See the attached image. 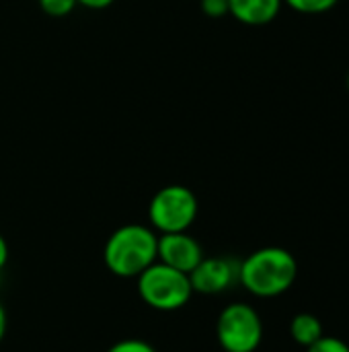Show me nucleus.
Returning <instances> with one entry per match:
<instances>
[{"label": "nucleus", "mask_w": 349, "mask_h": 352, "mask_svg": "<svg viewBox=\"0 0 349 352\" xmlns=\"http://www.w3.org/2000/svg\"><path fill=\"white\" fill-rule=\"evenodd\" d=\"M298 276L296 258L284 248H261L239 266L241 285L255 297L272 299L288 293Z\"/></svg>", "instance_id": "nucleus-1"}, {"label": "nucleus", "mask_w": 349, "mask_h": 352, "mask_svg": "<svg viewBox=\"0 0 349 352\" xmlns=\"http://www.w3.org/2000/svg\"><path fill=\"white\" fill-rule=\"evenodd\" d=\"M156 233L146 225H123L115 229L103 250L105 266L119 278H138L156 262Z\"/></svg>", "instance_id": "nucleus-2"}, {"label": "nucleus", "mask_w": 349, "mask_h": 352, "mask_svg": "<svg viewBox=\"0 0 349 352\" xmlns=\"http://www.w3.org/2000/svg\"><path fill=\"white\" fill-rule=\"evenodd\" d=\"M136 280L142 301L158 311H177L185 307L193 295L189 274L179 272L158 260L150 264Z\"/></svg>", "instance_id": "nucleus-3"}, {"label": "nucleus", "mask_w": 349, "mask_h": 352, "mask_svg": "<svg viewBox=\"0 0 349 352\" xmlns=\"http://www.w3.org/2000/svg\"><path fill=\"white\" fill-rule=\"evenodd\" d=\"M197 210L200 204L195 194L185 186L171 184L152 196L148 204V219L152 229L160 233H181L193 225Z\"/></svg>", "instance_id": "nucleus-4"}, {"label": "nucleus", "mask_w": 349, "mask_h": 352, "mask_svg": "<svg viewBox=\"0 0 349 352\" xmlns=\"http://www.w3.org/2000/svg\"><path fill=\"white\" fill-rule=\"evenodd\" d=\"M216 338L224 352H255L263 340L261 316L249 303H230L218 316Z\"/></svg>", "instance_id": "nucleus-5"}, {"label": "nucleus", "mask_w": 349, "mask_h": 352, "mask_svg": "<svg viewBox=\"0 0 349 352\" xmlns=\"http://www.w3.org/2000/svg\"><path fill=\"white\" fill-rule=\"evenodd\" d=\"M204 248L195 237H191L187 231L181 233H163L158 237L156 245V260L189 274L202 260H204Z\"/></svg>", "instance_id": "nucleus-6"}, {"label": "nucleus", "mask_w": 349, "mask_h": 352, "mask_svg": "<svg viewBox=\"0 0 349 352\" xmlns=\"http://www.w3.org/2000/svg\"><path fill=\"white\" fill-rule=\"evenodd\" d=\"M234 278H239V268L226 258H204L189 272L191 289L200 295H220L232 287Z\"/></svg>", "instance_id": "nucleus-7"}, {"label": "nucleus", "mask_w": 349, "mask_h": 352, "mask_svg": "<svg viewBox=\"0 0 349 352\" xmlns=\"http://www.w3.org/2000/svg\"><path fill=\"white\" fill-rule=\"evenodd\" d=\"M282 0H228L230 14L251 27L272 23L282 8Z\"/></svg>", "instance_id": "nucleus-8"}, {"label": "nucleus", "mask_w": 349, "mask_h": 352, "mask_svg": "<svg viewBox=\"0 0 349 352\" xmlns=\"http://www.w3.org/2000/svg\"><path fill=\"white\" fill-rule=\"evenodd\" d=\"M290 334L294 338L296 344L309 349L311 344H315L325 332H323V324L315 314H298L292 318L290 322Z\"/></svg>", "instance_id": "nucleus-9"}, {"label": "nucleus", "mask_w": 349, "mask_h": 352, "mask_svg": "<svg viewBox=\"0 0 349 352\" xmlns=\"http://www.w3.org/2000/svg\"><path fill=\"white\" fill-rule=\"evenodd\" d=\"M286 2L290 8H294L296 12H304V14H321L331 10L339 0H282Z\"/></svg>", "instance_id": "nucleus-10"}, {"label": "nucleus", "mask_w": 349, "mask_h": 352, "mask_svg": "<svg viewBox=\"0 0 349 352\" xmlns=\"http://www.w3.org/2000/svg\"><path fill=\"white\" fill-rule=\"evenodd\" d=\"M39 6L47 16L62 19L76 8V0H39Z\"/></svg>", "instance_id": "nucleus-11"}, {"label": "nucleus", "mask_w": 349, "mask_h": 352, "mask_svg": "<svg viewBox=\"0 0 349 352\" xmlns=\"http://www.w3.org/2000/svg\"><path fill=\"white\" fill-rule=\"evenodd\" d=\"M306 352H349V344L335 336H321L315 344H311Z\"/></svg>", "instance_id": "nucleus-12"}, {"label": "nucleus", "mask_w": 349, "mask_h": 352, "mask_svg": "<svg viewBox=\"0 0 349 352\" xmlns=\"http://www.w3.org/2000/svg\"><path fill=\"white\" fill-rule=\"evenodd\" d=\"M107 352H156L152 344H148L146 340L140 338H125L115 342Z\"/></svg>", "instance_id": "nucleus-13"}, {"label": "nucleus", "mask_w": 349, "mask_h": 352, "mask_svg": "<svg viewBox=\"0 0 349 352\" xmlns=\"http://www.w3.org/2000/svg\"><path fill=\"white\" fill-rule=\"evenodd\" d=\"M200 6H202V12L210 19H222L230 14L228 0H200Z\"/></svg>", "instance_id": "nucleus-14"}, {"label": "nucleus", "mask_w": 349, "mask_h": 352, "mask_svg": "<svg viewBox=\"0 0 349 352\" xmlns=\"http://www.w3.org/2000/svg\"><path fill=\"white\" fill-rule=\"evenodd\" d=\"M113 2H115V0H76V4L86 6V8H91V10H103V8L111 6Z\"/></svg>", "instance_id": "nucleus-15"}, {"label": "nucleus", "mask_w": 349, "mask_h": 352, "mask_svg": "<svg viewBox=\"0 0 349 352\" xmlns=\"http://www.w3.org/2000/svg\"><path fill=\"white\" fill-rule=\"evenodd\" d=\"M6 262H8V245H6V239L0 235V270L6 266Z\"/></svg>", "instance_id": "nucleus-16"}, {"label": "nucleus", "mask_w": 349, "mask_h": 352, "mask_svg": "<svg viewBox=\"0 0 349 352\" xmlns=\"http://www.w3.org/2000/svg\"><path fill=\"white\" fill-rule=\"evenodd\" d=\"M4 334H6V311H4V307L0 305V342H2V338H4Z\"/></svg>", "instance_id": "nucleus-17"}, {"label": "nucleus", "mask_w": 349, "mask_h": 352, "mask_svg": "<svg viewBox=\"0 0 349 352\" xmlns=\"http://www.w3.org/2000/svg\"><path fill=\"white\" fill-rule=\"evenodd\" d=\"M348 89H349V76H348Z\"/></svg>", "instance_id": "nucleus-18"}]
</instances>
